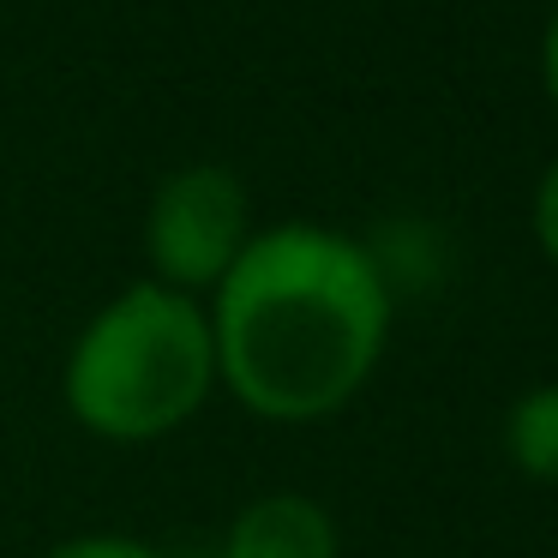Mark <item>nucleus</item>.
I'll return each instance as SVG.
<instances>
[{"mask_svg": "<svg viewBox=\"0 0 558 558\" xmlns=\"http://www.w3.org/2000/svg\"><path fill=\"white\" fill-rule=\"evenodd\" d=\"M217 390L253 421L318 426L342 414L390 342V277L378 253L330 222H270L210 289Z\"/></svg>", "mask_w": 558, "mask_h": 558, "instance_id": "f257e3e1", "label": "nucleus"}, {"mask_svg": "<svg viewBox=\"0 0 558 558\" xmlns=\"http://www.w3.org/2000/svg\"><path fill=\"white\" fill-rule=\"evenodd\" d=\"M217 397V342L205 301L138 277L78 325L61 366L73 426L102 445H157Z\"/></svg>", "mask_w": 558, "mask_h": 558, "instance_id": "f03ea898", "label": "nucleus"}, {"mask_svg": "<svg viewBox=\"0 0 558 558\" xmlns=\"http://www.w3.org/2000/svg\"><path fill=\"white\" fill-rule=\"evenodd\" d=\"M505 462L522 481L558 486V385H534L505 409Z\"/></svg>", "mask_w": 558, "mask_h": 558, "instance_id": "39448f33", "label": "nucleus"}, {"mask_svg": "<svg viewBox=\"0 0 558 558\" xmlns=\"http://www.w3.org/2000/svg\"><path fill=\"white\" fill-rule=\"evenodd\" d=\"M541 85H546V102L558 109V7L546 13V31H541Z\"/></svg>", "mask_w": 558, "mask_h": 558, "instance_id": "6e6552de", "label": "nucleus"}, {"mask_svg": "<svg viewBox=\"0 0 558 558\" xmlns=\"http://www.w3.org/2000/svg\"><path fill=\"white\" fill-rule=\"evenodd\" d=\"M43 558H162V546L138 541V534H66Z\"/></svg>", "mask_w": 558, "mask_h": 558, "instance_id": "423d86ee", "label": "nucleus"}, {"mask_svg": "<svg viewBox=\"0 0 558 558\" xmlns=\"http://www.w3.org/2000/svg\"><path fill=\"white\" fill-rule=\"evenodd\" d=\"M529 229H534V246H541V258H546V265H558V150H553V162L541 169V181H534Z\"/></svg>", "mask_w": 558, "mask_h": 558, "instance_id": "0eeeda50", "label": "nucleus"}, {"mask_svg": "<svg viewBox=\"0 0 558 558\" xmlns=\"http://www.w3.org/2000/svg\"><path fill=\"white\" fill-rule=\"evenodd\" d=\"M217 558H342V529L313 493H258L229 517Z\"/></svg>", "mask_w": 558, "mask_h": 558, "instance_id": "20e7f679", "label": "nucleus"}, {"mask_svg": "<svg viewBox=\"0 0 558 558\" xmlns=\"http://www.w3.org/2000/svg\"><path fill=\"white\" fill-rule=\"evenodd\" d=\"M253 234V193L241 174L229 162H186V169L162 174V186L145 205V222H138L145 277L193 294V301H210V289L234 270Z\"/></svg>", "mask_w": 558, "mask_h": 558, "instance_id": "7ed1b4c3", "label": "nucleus"}]
</instances>
